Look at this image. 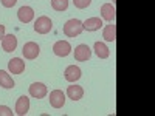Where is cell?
Listing matches in <instances>:
<instances>
[{
	"label": "cell",
	"mask_w": 155,
	"mask_h": 116,
	"mask_svg": "<svg viewBox=\"0 0 155 116\" xmlns=\"http://www.w3.org/2000/svg\"><path fill=\"white\" fill-rule=\"evenodd\" d=\"M82 31H84L82 22L78 20V19H70V20L65 22V25H64V34L67 37H78Z\"/></svg>",
	"instance_id": "obj_1"
},
{
	"label": "cell",
	"mask_w": 155,
	"mask_h": 116,
	"mask_svg": "<svg viewBox=\"0 0 155 116\" xmlns=\"http://www.w3.org/2000/svg\"><path fill=\"white\" fill-rule=\"evenodd\" d=\"M51 30H53V22L47 16L37 17V20L34 22V31L39 34H48Z\"/></svg>",
	"instance_id": "obj_2"
},
{
	"label": "cell",
	"mask_w": 155,
	"mask_h": 116,
	"mask_svg": "<svg viewBox=\"0 0 155 116\" xmlns=\"http://www.w3.org/2000/svg\"><path fill=\"white\" fill-rule=\"evenodd\" d=\"M48 101H50V105L53 108H62L64 104H65V93L62 90H53L50 93Z\"/></svg>",
	"instance_id": "obj_3"
},
{
	"label": "cell",
	"mask_w": 155,
	"mask_h": 116,
	"mask_svg": "<svg viewBox=\"0 0 155 116\" xmlns=\"http://www.w3.org/2000/svg\"><path fill=\"white\" fill-rule=\"evenodd\" d=\"M90 57H92V50H90L88 45L81 44L74 48V60L78 62H87Z\"/></svg>",
	"instance_id": "obj_4"
},
{
	"label": "cell",
	"mask_w": 155,
	"mask_h": 116,
	"mask_svg": "<svg viewBox=\"0 0 155 116\" xmlns=\"http://www.w3.org/2000/svg\"><path fill=\"white\" fill-rule=\"evenodd\" d=\"M53 53H54L58 57H67V56L71 53V45H70V42H67V40H58V42L53 45Z\"/></svg>",
	"instance_id": "obj_5"
},
{
	"label": "cell",
	"mask_w": 155,
	"mask_h": 116,
	"mask_svg": "<svg viewBox=\"0 0 155 116\" xmlns=\"http://www.w3.org/2000/svg\"><path fill=\"white\" fill-rule=\"evenodd\" d=\"M22 53L25 56V59H28V60H33L39 56V53H41V48H39V45L36 42H27L23 45V50H22Z\"/></svg>",
	"instance_id": "obj_6"
},
{
	"label": "cell",
	"mask_w": 155,
	"mask_h": 116,
	"mask_svg": "<svg viewBox=\"0 0 155 116\" xmlns=\"http://www.w3.org/2000/svg\"><path fill=\"white\" fill-rule=\"evenodd\" d=\"M28 90H30V96H33V98H36V99H42V98H45L47 93H48L47 85L42 84V82H33Z\"/></svg>",
	"instance_id": "obj_7"
},
{
	"label": "cell",
	"mask_w": 155,
	"mask_h": 116,
	"mask_svg": "<svg viewBox=\"0 0 155 116\" xmlns=\"http://www.w3.org/2000/svg\"><path fill=\"white\" fill-rule=\"evenodd\" d=\"M81 76H82V71L79 67H76V65H70L65 68V71H64V77H65V81L74 84L76 81H79L81 79Z\"/></svg>",
	"instance_id": "obj_8"
},
{
	"label": "cell",
	"mask_w": 155,
	"mask_h": 116,
	"mask_svg": "<svg viewBox=\"0 0 155 116\" xmlns=\"http://www.w3.org/2000/svg\"><path fill=\"white\" fill-rule=\"evenodd\" d=\"M17 47V37L14 34H5L3 39H2V48L3 51L6 53H11V51H14Z\"/></svg>",
	"instance_id": "obj_9"
},
{
	"label": "cell",
	"mask_w": 155,
	"mask_h": 116,
	"mask_svg": "<svg viewBox=\"0 0 155 116\" xmlns=\"http://www.w3.org/2000/svg\"><path fill=\"white\" fill-rule=\"evenodd\" d=\"M17 17L22 23H30L34 19V11L31 6H22L17 11Z\"/></svg>",
	"instance_id": "obj_10"
},
{
	"label": "cell",
	"mask_w": 155,
	"mask_h": 116,
	"mask_svg": "<svg viewBox=\"0 0 155 116\" xmlns=\"http://www.w3.org/2000/svg\"><path fill=\"white\" fill-rule=\"evenodd\" d=\"M101 14H102V19H104V20L115 22V17H116L115 5L113 3H104V5L101 6Z\"/></svg>",
	"instance_id": "obj_11"
},
{
	"label": "cell",
	"mask_w": 155,
	"mask_h": 116,
	"mask_svg": "<svg viewBox=\"0 0 155 116\" xmlns=\"http://www.w3.org/2000/svg\"><path fill=\"white\" fill-rule=\"evenodd\" d=\"M8 70H9V73H12V74H20V73H23V70H25V62H23L20 57L11 59V60L8 62Z\"/></svg>",
	"instance_id": "obj_12"
},
{
	"label": "cell",
	"mask_w": 155,
	"mask_h": 116,
	"mask_svg": "<svg viewBox=\"0 0 155 116\" xmlns=\"http://www.w3.org/2000/svg\"><path fill=\"white\" fill-rule=\"evenodd\" d=\"M30 111V99L27 96H20L16 102V114L25 116Z\"/></svg>",
	"instance_id": "obj_13"
},
{
	"label": "cell",
	"mask_w": 155,
	"mask_h": 116,
	"mask_svg": "<svg viewBox=\"0 0 155 116\" xmlns=\"http://www.w3.org/2000/svg\"><path fill=\"white\" fill-rule=\"evenodd\" d=\"M82 27L85 31H98L102 27V20L99 17H90L85 22H82Z\"/></svg>",
	"instance_id": "obj_14"
},
{
	"label": "cell",
	"mask_w": 155,
	"mask_h": 116,
	"mask_svg": "<svg viewBox=\"0 0 155 116\" xmlns=\"http://www.w3.org/2000/svg\"><path fill=\"white\" fill-rule=\"evenodd\" d=\"M67 96H68L71 101H79V99H82V96H84V90H82L81 85L71 84V85L67 88Z\"/></svg>",
	"instance_id": "obj_15"
},
{
	"label": "cell",
	"mask_w": 155,
	"mask_h": 116,
	"mask_svg": "<svg viewBox=\"0 0 155 116\" xmlns=\"http://www.w3.org/2000/svg\"><path fill=\"white\" fill-rule=\"evenodd\" d=\"M102 37H104L106 42H115L116 40V25H113V22H110V25H107L104 28Z\"/></svg>",
	"instance_id": "obj_16"
},
{
	"label": "cell",
	"mask_w": 155,
	"mask_h": 116,
	"mask_svg": "<svg viewBox=\"0 0 155 116\" xmlns=\"http://www.w3.org/2000/svg\"><path fill=\"white\" fill-rule=\"evenodd\" d=\"M93 50H95V53L99 59H107L110 56V51H109V48L104 42H95Z\"/></svg>",
	"instance_id": "obj_17"
},
{
	"label": "cell",
	"mask_w": 155,
	"mask_h": 116,
	"mask_svg": "<svg viewBox=\"0 0 155 116\" xmlns=\"http://www.w3.org/2000/svg\"><path fill=\"white\" fill-rule=\"evenodd\" d=\"M14 81H12V77L8 74V71L5 70H0V87L3 88H14Z\"/></svg>",
	"instance_id": "obj_18"
},
{
	"label": "cell",
	"mask_w": 155,
	"mask_h": 116,
	"mask_svg": "<svg viewBox=\"0 0 155 116\" xmlns=\"http://www.w3.org/2000/svg\"><path fill=\"white\" fill-rule=\"evenodd\" d=\"M51 8L54 11H65L68 8V0H51Z\"/></svg>",
	"instance_id": "obj_19"
},
{
	"label": "cell",
	"mask_w": 155,
	"mask_h": 116,
	"mask_svg": "<svg viewBox=\"0 0 155 116\" xmlns=\"http://www.w3.org/2000/svg\"><path fill=\"white\" fill-rule=\"evenodd\" d=\"M73 3L76 8L79 9H85L87 6H90V3H92V0H73Z\"/></svg>",
	"instance_id": "obj_20"
},
{
	"label": "cell",
	"mask_w": 155,
	"mask_h": 116,
	"mask_svg": "<svg viewBox=\"0 0 155 116\" xmlns=\"http://www.w3.org/2000/svg\"><path fill=\"white\" fill-rule=\"evenodd\" d=\"M12 114H14V111H12L9 107L0 105V116H12Z\"/></svg>",
	"instance_id": "obj_21"
},
{
	"label": "cell",
	"mask_w": 155,
	"mask_h": 116,
	"mask_svg": "<svg viewBox=\"0 0 155 116\" xmlns=\"http://www.w3.org/2000/svg\"><path fill=\"white\" fill-rule=\"evenodd\" d=\"M16 3H17V0H2V5L5 8H12Z\"/></svg>",
	"instance_id": "obj_22"
},
{
	"label": "cell",
	"mask_w": 155,
	"mask_h": 116,
	"mask_svg": "<svg viewBox=\"0 0 155 116\" xmlns=\"http://www.w3.org/2000/svg\"><path fill=\"white\" fill-rule=\"evenodd\" d=\"M3 36H5V25H0V40L3 39Z\"/></svg>",
	"instance_id": "obj_23"
}]
</instances>
